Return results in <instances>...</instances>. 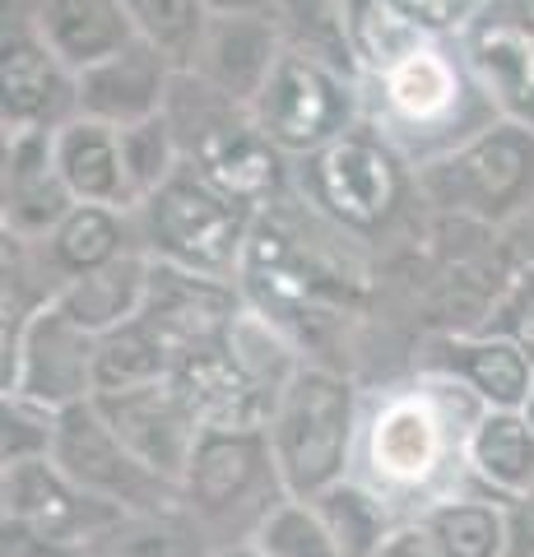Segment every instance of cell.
I'll return each instance as SVG.
<instances>
[{
    "mask_svg": "<svg viewBox=\"0 0 534 557\" xmlns=\"http://www.w3.org/2000/svg\"><path fill=\"white\" fill-rule=\"evenodd\" d=\"M75 205L57 168L51 131H5V233L42 242Z\"/></svg>",
    "mask_w": 534,
    "mask_h": 557,
    "instance_id": "ffe728a7",
    "label": "cell"
},
{
    "mask_svg": "<svg viewBox=\"0 0 534 557\" xmlns=\"http://www.w3.org/2000/svg\"><path fill=\"white\" fill-rule=\"evenodd\" d=\"M51 460L79 487H89L94 497H108L126 511H167L182 497L177 483H167L163 474H153L145 460H135L126 442L112 432V423L102 418L94 399L57 413V432H51Z\"/></svg>",
    "mask_w": 534,
    "mask_h": 557,
    "instance_id": "30bf717a",
    "label": "cell"
},
{
    "mask_svg": "<svg viewBox=\"0 0 534 557\" xmlns=\"http://www.w3.org/2000/svg\"><path fill=\"white\" fill-rule=\"evenodd\" d=\"M376 557H442L433 530H427V520H405V525H395L386 534V544L376 548Z\"/></svg>",
    "mask_w": 534,
    "mask_h": 557,
    "instance_id": "836d02e7",
    "label": "cell"
},
{
    "mask_svg": "<svg viewBox=\"0 0 534 557\" xmlns=\"http://www.w3.org/2000/svg\"><path fill=\"white\" fill-rule=\"evenodd\" d=\"M172 386L196 409L200 428H270L284 395V386L256 372L228 339L186 354L172 368Z\"/></svg>",
    "mask_w": 534,
    "mask_h": 557,
    "instance_id": "e0dca14e",
    "label": "cell"
},
{
    "mask_svg": "<svg viewBox=\"0 0 534 557\" xmlns=\"http://www.w3.org/2000/svg\"><path fill=\"white\" fill-rule=\"evenodd\" d=\"M363 84V121L419 168L497 121L456 33H437L390 0H344Z\"/></svg>",
    "mask_w": 534,
    "mask_h": 557,
    "instance_id": "6da1fadb",
    "label": "cell"
},
{
    "mask_svg": "<svg viewBox=\"0 0 534 557\" xmlns=\"http://www.w3.org/2000/svg\"><path fill=\"white\" fill-rule=\"evenodd\" d=\"M135 33L159 51H167L177 65L191 61L204 24H210V5L204 0H122Z\"/></svg>",
    "mask_w": 534,
    "mask_h": 557,
    "instance_id": "1f68e13d",
    "label": "cell"
},
{
    "mask_svg": "<svg viewBox=\"0 0 534 557\" xmlns=\"http://www.w3.org/2000/svg\"><path fill=\"white\" fill-rule=\"evenodd\" d=\"M516 228H530V233H534V214H525L521 223H516Z\"/></svg>",
    "mask_w": 534,
    "mask_h": 557,
    "instance_id": "74e56055",
    "label": "cell"
},
{
    "mask_svg": "<svg viewBox=\"0 0 534 557\" xmlns=\"http://www.w3.org/2000/svg\"><path fill=\"white\" fill-rule=\"evenodd\" d=\"M423 520L442 557H507V507L497 497H446Z\"/></svg>",
    "mask_w": 534,
    "mask_h": 557,
    "instance_id": "f1b7e54d",
    "label": "cell"
},
{
    "mask_svg": "<svg viewBox=\"0 0 534 557\" xmlns=\"http://www.w3.org/2000/svg\"><path fill=\"white\" fill-rule=\"evenodd\" d=\"M437 372L460 381L484 409H525L534 391V358L497 330H464L437 344Z\"/></svg>",
    "mask_w": 534,
    "mask_h": 557,
    "instance_id": "44dd1931",
    "label": "cell"
},
{
    "mask_svg": "<svg viewBox=\"0 0 534 557\" xmlns=\"http://www.w3.org/2000/svg\"><path fill=\"white\" fill-rule=\"evenodd\" d=\"M94 348L98 335L75 325L51 293L20 335L5 339V395L28 399L47 413L94 399Z\"/></svg>",
    "mask_w": 534,
    "mask_h": 557,
    "instance_id": "9c48e42d",
    "label": "cell"
},
{
    "mask_svg": "<svg viewBox=\"0 0 534 557\" xmlns=\"http://www.w3.org/2000/svg\"><path fill=\"white\" fill-rule=\"evenodd\" d=\"M237 557H261V553H256V548H243V553H237Z\"/></svg>",
    "mask_w": 534,
    "mask_h": 557,
    "instance_id": "f35d334b",
    "label": "cell"
},
{
    "mask_svg": "<svg viewBox=\"0 0 534 557\" xmlns=\"http://www.w3.org/2000/svg\"><path fill=\"white\" fill-rule=\"evenodd\" d=\"M0 112L5 131H57L79 116V75L33 28L24 0H5V28H0Z\"/></svg>",
    "mask_w": 534,
    "mask_h": 557,
    "instance_id": "7c38bea8",
    "label": "cell"
},
{
    "mask_svg": "<svg viewBox=\"0 0 534 557\" xmlns=\"http://www.w3.org/2000/svg\"><path fill=\"white\" fill-rule=\"evenodd\" d=\"M456 42L497 112L534 126V0H479Z\"/></svg>",
    "mask_w": 534,
    "mask_h": 557,
    "instance_id": "4fadbf2b",
    "label": "cell"
},
{
    "mask_svg": "<svg viewBox=\"0 0 534 557\" xmlns=\"http://www.w3.org/2000/svg\"><path fill=\"white\" fill-rule=\"evenodd\" d=\"M149 265H153V256L126 251V256H116L112 265L65 278L57 288V302L71 311V321L84 325L89 335H108V330L140 317L145 293H149Z\"/></svg>",
    "mask_w": 534,
    "mask_h": 557,
    "instance_id": "d4e9b609",
    "label": "cell"
},
{
    "mask_svg": "<svg viewBox=\"0 0 534 557\" xmlns=\"http://www.w3.org/2000/svg\"><path fill=\"white\" fill-rule=\"evenodd\" d=\"M423 205L456 223L516 228L534 214V126L497 116L464 145L413 168Z\"/></svg>",
    "mask_w": 534,
    "mask_h": 557,
    "instance_id": "3957f363",
    "label": "cell"
},
{
    "mask_svg": "<svg viewBox=\"0 0 534 557\" xmlns=\"http://www.w3.org/2000/svg\"><path fill=\"white\" fill-rule=\"evenodd\" d=\"M243 311L247 307L233 278L196 274V270L167 265V260H153L149 265V293H145L140 317L159 330L177 362L186 354H196V348L223 344Z\"/></svg>",
    "mask_w": 534,
    "mask_h": 557,
    "instance_id": "9a60e30c",
    "label": "cell"
},
{
    "mask_svg": "<svg viewBox=\"0 0 534 557\" xmlns=\"http://www.w3.org/2000/svg\"><path fill=\"white\" fill-rule=\"evenodd\" d=\"M210 14H256V10H280V0H204Z\"/></svg>",
    "mask_w": 534,
    "mask_h": 557,
    "instance_id": "d590c367",
    "label": "cell"
},
{
    "mask_svg": "<svg viewBox=\"0 0 534 557\" xmlns=\"http://www.w3.org/2000/svg\"><path fill=\"white\" fill-rule=\"evenodd\" d=\"M464 469L488 497L507 502L534 487V423L525 409H484L464 432Z\"/></svg>",
    "mask_w": 534,
    "mask_h": 557,
    "instance_id": "cb8c5ba5",
    "label": "cell"
},
{
    "mask_svg": "<svg viewBox=\"0 0 534 557\" xmlns=\"http://www.w3.org/2000/svg\"><path fill=\"white\" fill-rule=\"evenodd\" d=\"M270 474L280 479L270 428H204L191 469L182 479V493H186V507H196L204 516H228Z\"/></svg>",
    "mask_w": 534,
    "mask_h": 557,
    "instance_id": "ac0fdd59",
    "label": "cell"
},
{
    "mask_svg": "<svg viewBox=\"0 0 534 557\" xmlns=\"http://www.w3.org/2000/svg\"><path fill=\"white\" fill-rule=\"evenodd\" d=\"M177 61L159 51L153 42L135 38L116 57L89 65L79 75V116L108 121V126H135L145 116H159L167 108L172 79H177Z\"/></svg>",
    "mask_w": 534,
    "mask_h": 557,
    "instance_id": "d6986e66",
    "label": "cell"
},
{
    "mask_svg": "<svg viewBox=\"0 0 534 557\" xmlns=\"http://www.w3.org/2000/svg\"><path fill=\"white\" fill-rule=\"evenodd\" d=\"M135 219H140L153 260L214 278L243 274L256 214L210 186L191 163H182L149 200L135 205Z\"/></svg>",
    "mask_w": 534,
    "mask_h": 557,
    "instance_id": "5b68a950",
    "label": "cell"
},
{
    "mask_svg": "<svg viewBox=\"0 0 534 557\" xmlns=\"http://www.w3.org/2000/svg\"><path fill=\"white\" fill-rule=\"evenodd\" d=\"M464 460V442L451 437V409L433 391H405L372 409L363 428L368 483L382 497H405L433 483L446 460Z\"/></svg>",
    "mask_w": 534,
    "mask_h": 557,
    "instance_id": "ba28073f",
    "label": "cell"
},
{
    "mask_svg": "<svg viewBox=\"0 0 534 557\" xmlns=\"http://www.w3.org/2000/svg\"><path fill=\"white\" fill-rule=\"evenodd\" d=\"M177 358L163 344V335L153 330L145 317H135L126 325L98 335L94 348V395H116V391H135V386H153L167 381Z\"/></svg>",
    "mask_w": 534,
    "mask_h": 557,
    "instance_id": "484cf974",
    "label": "cell"
},
{
    "mask_svg": "<svg viewBox=\"0 0 534 557\" xmlns=\"http://www.w3.org/2000/svg\"><path fill=\"white\" fill-rule=\"evenodd\" d=\"M24 5L33 28L42 33V42L75 75H84L89 65L116 57L122 47L140 38L122 0H24Z\"/></svg>",
    "mask_w": 534,
    "mask_h": 557,
    "instance_id": "7402d4cb",
    "label": "cell"
},
{
    "mask_svg": "<svg viewBox=\"0 0 534 557\" xmlns=\"http://www.w3.org/2000/svg\"><path fill=\"white\" fill-rule=\"evenodd\" d=\"M0 493H5V525L33 539H47V544L84 548L94 539H112L126 525V507L94 497L51 456L10 460Z\"/></svg>",
    "mask_w": 534,
    "mask_h": 557,
    "instance_id": "8fae6325",
    "label": "cell"
},
{
    "mask_svg": "<svg viewBox=\"0 0 534 557\" xmlns=\"http://www.w3.org/2000/svg\"><path fill=\"white\" fill-rule=\"evenodd\" d=\"M57 168L71 196L79 205H108V209H135V190L126 177L122 131L94 116H71L65 126L51 131Z\"/></svg>",
    "mask_w": 534,
    "mask_h": 557,
    "instance_id": "603a6c76",
    "label": "cell"
},
{
    "mask_svg": "<svg viewBox=\"0 0 534 557\" xmlns=\"http://www.w3.org/2000/svg\"><path fill=\"white\" fill-rule=\"evenodd\" d=\"M525 418H530V423H534V391H530V399H525Z\"/></svg>",
    "mask_w": 534,
    "mask_h": 557,
    "instance_id": "8d00e7d4",
    "label": "cell"
},
{
    "mask_svg": "<svg viewBox=\"0 0 534 557\" xmlns=\"http://www.w3.org/2000/svg\"><path fill=\"white\" fill-rule=\"evenodd\" d=\"M288 51V33L280 10H256V14H210L200 42L191 51V61L182 70H191L204 84H214L223 98L251 102L261 98L270 84L274 65Z\"/></svg>",
    "mask_w": 534,
    "mask_h": 557,
    "instance_id": "2e32d148",
    "label": "cell"
},
{
    "mask_svg": "<svg viewBox=\"0 0 534 557\" xmlns=\"http://www.w3.org/2000/svg\"><path fill=\"white\" fill-rule=\"evenodd\" d=\"M251 548L261 557H344L331 530H325V520L316 516V507L302 497H288L274 511H265L261 525H256Z\"/></svg>",
    "mask_w": 534,
    "mask_h": 557,
    "instance_id": "f546056e",
    "label": "cell"
},
{
    "mask_svg": "<svg viewBox=\"0 0 534 557\" xmlns=\"http://www.w3.org/2000/svg\"><path fill=\"white\" fill-rule=\"evenodd\" d=\"M307 502L316 507V516L325 520V530H331V539L339 544L344 557H376V548H382L386 534L395 530L386 497L368 483L339 479Z\"/></svg>",
    "mask_w": 534,
    "mask_h": 557,
    "instance_id": "83f0119b",
    "label": "cell"
},
{
    "mask_svg": "<svg viewBox=\"0 0 534 557\" xmlns=\"http://www.w3.org/2000/svg\"><path fill=\"white\" fill-rule=\"evenodd\" d=\"M413 163L368 121L344 131L325 149L298 159L302 200L344 237H376L405 219L409 196L419 190Z\"/></svg>",
    "mask_w": 534,
    "mask_h": 557,
    "instance_id": "277c9868",
    "label": "cell"
},
{
    "mask_svg": "<svg viewBox=\"0 0 534 557\" xmlns=\"http://www.w3.org/2000/svg\"><path fill=\"white\" fill-rule=\"evenodd\" d=\"M94 405L102 409V418L112 423V432L126 442V450L135 460H145L153 474H163L167 483L182 487L204 428H200L196 409L186 405V395L172 386V376L153 381V386H135V391H116V395H94Z\"/></svg>",
    "mask_w": 534,
    "mask_h": 557,
    "instance_id": "5bb4252c",
    "label": "cell"
},
{
    "mask_svg": "<svg viewBox=\"0 0 534 557\" xmlns=\"http://www.w3.org/2000/svg\"><path fill=\"white\" fill-rule=\"evenodd\" d=\"M163 112L177 131L182 159L210 186H219L228 200L247 205L251 214L284 205L293 159L261 131V121L247 102L223 98L214 84H204L191 70H177Z\"/></svg>",
    "mask_w": 534,
    "mask_h": 557,
    "instance_id": "7a4b0ae2",
    "label": "cell"
},
{
    "mask_svg": "<svg viewBox=\"0 0 534 557\" xmlns=\"http://www.w3.org/2000/svg\"><path fill=\"white\" fill-rule=\"evenodd\" d=\"M131 214L135 209H108V205H75L57 228L47 233V256L65 278L89 274L98 265H112L126 256L131 237Z\"/></svg>",
    "mask_w": 534,
    "mask_h": 557,
    "instance_id": "4316f807",
    "label": "cell"
},
{
    "mask_svg": "<svg viewBox=\"0 0 534 557\" xmlns=\"http://www.w3.org/2000/svg\"><path fill=\"white\" fill-rule=\"evenodd\" d=\"M507 557H534V487L507 502Z\"/></svg>",
    "mask_w": 534,
    "mask_h": 557,
    "instance_id": "e575fe53",
    "label": "cell"
},
{
    "mask_svg": "<svg viewBox=\"0 0 534 557\" xmlns=\"http://www.w3.org/2000/svg\"><path fill=\"white\" fill-rule=\"evenodd\" d=\"M484 330H497V335L516 339L534 358V260L507 278L502 298H497V307H493V317H488Z\"/></svg>",
    "mask_w": 534,
    "mask_h": 557,
    "instance_id": "d6a6232c",
    "label": "cell"
},
{
    "mask_svg": "<svg viewBox=\"0 0 534 557\" xmlns=\"http://www.w3.org/2000/svg\"><path fill=\"white\" fill-rule=\"evenodd\" d=\"M122 153H126V177H131V190H135V205L149 200L153 190L186 163L167 112L145 116V121H135V126H122Z\"/></svg>",
    "mask_w": 534,
    "mask_h": 557,
    "instance_id": "4dcf8cb0",
    "label": "cell"
},
{
    "mask_svg": "<svg viewBox=\"0 0 534 557\" xmlns=\"http://www.w3.org/2000/svg\"><path fill=\"white\" fill-rule=\"evenodd\" d=\"M270 446L288 497H316L349 469L353 450V386L331 368H298L274 405Z\"/></svg>",
    "mask_w": 534,
    "mask_h": 557,
    "instance_id": "8992f818",
    "label": "cell"
},
{
    "mask_svg": "<svg viewBox=\"0 0 534 557\" xmlns=\"http://www.w3.org/2000/svg\"><path fill=\"white\" fill-rule=\"evenodd\" d=\"M251 112L288 159H307L363 121V84L316 51L288 47Z\"/></svg>",
    "mask_w": 534,
    "mask_h": 557,
    "instance_id": "52a82bcc",
    "label": "cell"
}]
</instances>
